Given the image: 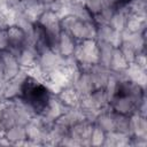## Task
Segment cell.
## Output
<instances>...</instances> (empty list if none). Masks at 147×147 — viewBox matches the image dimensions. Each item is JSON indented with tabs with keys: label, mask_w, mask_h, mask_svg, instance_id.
Segmentation results:
<instances>
[{
	"label": "cell",
	"mask_w": 147,
	"mask_h": 147,
	"mask_svg": "<svg viewBox=\"0 0 147 147\" xmlns=\"http://www.w3.org/2000/svg\"><path fill=\"white\" fill-rule=\"evenodd\" d=\"M122 34V42H125L134 48L137 53L145 51V32H129L126 30H123L121 32Z\"/></svg>",
	"instance_id": "7c38bea8"
},
{
	"label": "cell",
	"mask_w": 147,
	"mask_h": 147,
	"mask_svg": "<svg viewBox=\"0 0 147 147\" xmlns=\"http://www.w3.org/2000/svg\"><path fill=\"white\" fill-rule=\"evenodd\" d=\"M93 125H94L93 123H90L87 121L79 122V123L72 125L71 127H69L68 134L72 139L78 141L80 146H91L90 137H91Z\"/></svg>",
	"instance_id": "277c9868"
},
{
	"label": "cell",
	"mask_w": 147,
	"mask_h": 147,
	"mask_svg": "<svg viewBox=\"0 0 147 147\" xmlns=\"http://www.w3.org/2000/svg\"><path fill=\"white\" fill-rule=\"evenodd\" d=\"M127 64L129 63L126 62V60L122 55L121 51L118 48H115L113 57H111L110 63H109V70L111 72H122V71H124L126 69Z\"/></svg>",
	"instance_id": "7402d4cb"
},
{
	"label": "cell",
	"mask_w": 147,
	"mask_h": 147,
	"mask_svg": "<svg viewBox=\"0 0 147 147\" xmlns=\"http://www.w3.org/2000/svg\"><path fill=\"white\" fill-rule=\"evenodd\" d=\"M78 40H76L70 33L65 31H61L60 38H59V45H57V52L62 56H69L72 55L75 52V48L77 46Z\"/></svg>",
	"instance_id": "9a60e30c"
},
{
	"label": "cell",
	"mask_w": 147,
	"mask_h": 147,
	"mask_svg": "<svg viewBox=\"0 0 147 147\" xmlns=\"http://www.w3.org/2000/svg\"><path fill=\"white\" fill-rule=\"evenodd\" d=\"M131 137L132 136H130V134L121 133L117 131L106 132L103 146H107V147H126V146H130Z\"/></svg>",
	"instance_id": "2e32d148"
},
{
	"label": "cell",
	"mask_w": 147,
	"mask_h": 147,
	"mask_svg": "<svg viewBox=\"0 0 147 147\" xmlns=\"http://www.w3.org/2000/svg\"><path fill=\"white\" fill-rule=\"evenodd\" d=\"M125 30L129 32H145L146 30V17L129 14L126 20Z\"/></svg>",
	"instance_id": "ffe728a7"
},
{
	"label": "cell",
	"mask_w": 147,
	"mask_h": 147,
	"mask_svg": "<svg viewBox=\"0 0 147 147\" xmlns=\"http://www.w3.org/2000/svg\"><path fill=\"white\" fill-rule=\"evenodd\" d=\"M56 96L60 99V101L65 107L79 106V99L80 98L71 86H67V87L61 88L60 92L56 94Z\"/></svg>",
	"instance_id": "e0dca14e"
},
{
	"label": "cell",
	"mask_w": 147,
	"mask_h": 147,
	"mask_svg": "<svg viewBox=\"0 0 147 147\" xmlns=\"http://www.w3.org/2000/svg\"><path fill=\"white\" fill-rule=\"evenodd\" d=\"M126 78L137 84L138 86H140L141 88L145 90L146 87V83H147V74H146V69L139 67L138 64H136L134 62H131L127 64L126 69L124 70Z\"/></svg>",
	"instance_id": "30bf717a"
},
{
	"label": "cell",
	"mask_w": 147,
	"mask_h": 147,
	"mask_svg": "<svg viewBox=\"0 0 147 147\" xmlns=\"http://www.w3.org/2000/svg\"><path fill=\"white\" fill-rule=\"evenodd\" d=\"M88 72H90V76H91V79H92V83H93V86L95 90L105 88V86L108 82V78L111 74L109 68L103 67L99 63L93 64Z\"/></svg>",
	"instance_id": "9c48e42d"
},
{
	"label": "cell",
	"mask_w": 147,
	"mask_h": 147,
	"mask_svg": "<svg viewBox=\"0 0 147 147\" xmlns=\"http://www.w3.org/2000/svg\"><path fill=\"white\" fill-rule=\"evenodd\" d=\"M130 146H133V147H146L147 146V138L131 137Z\"/></svg>",
	"instance_id": "f546056e"
},
{
	"label": "cell",
	"mask_w": 147,
	"mask_h": 147,
	"mask_svg": "<svg viewBox=\"0 0 147 147\" xmlns=\"http://www.w3.org/2000/svg\"><path fill=\"white\" fill-rule=\"evenodd\" d=\"M115 11V8L108 7V8H103L100 13L93 15V22L96 25H102V24H109V21L113 16Z\"/></svg>",
	"instance_id": "484cf974"
},
{
	"label": "cell",
	"mask_w": 147,
	"mask_h": 147,
	"mask_svg": "<svg viewBox=\"0 0 147 147\" xmlns=\"http://www.w3.org/2000/svg\"><path fill=\"white\" fill-rule=\"evenodd\" d=\"M60 25L62 31L70 33L78 41L85 39H95L96 24L93 21L84 22L72 15H65L60 18Z\"/></svg>",
	"instance_id": "6da1fadb"
},
{
	"label": "cell",
	"mask_w": 147,
	"mask_h": 147,
	"mask_svg": "<svg viewBox=\"0 0 147 147\" xmlns=\"http://www.w3.org/2000/svg\"><path fill=\"white\" fill-rule=\"evenodd\" d=\"M110 108L113 111L117 114H123V115H132L137 110V103L136 101L127 94L118 93L109 103Z\"/></svg>",
	"instance_id": "3957f363"
},
{
	"label": "cell",
	"mask_w": 147,
	"mask_h": 147,
	"mask_svg": "<svg viewBox=\"0 0 147 147\" xmlns=\"http://www.w3.org/2000/svg\"><path fill=\"white\" fill-rule=\"evenodd\" d=\"M130 127L132 137L147 138V119L146 116H142L138 113L130 115Z\"/></svg>",
	"instance_id": "4fadbf2b"
},
{
	"label": "cell",
	"mask_w": 147,
	"mask_h": 147,
	"mask_svg": "<svg viewBox=\"0 0 147 147\" xmlns=\"http://www.w3.org/2000/svg\"><path fill=\"white\" fill-rule=\"evenodd\" d=\"M126 6L130 14L146 17V0H130L129 2H126Z\"/></svg>",
	"instance_id": "d4e9b609"
},
{
	"label": "cell",
	"mask_w": 147,
	"mask_h": 147,
	"mask_svg": "<svg viewBox=\"0 0 147 147\" xmlns=\"http://www.w3.org/2000/svg\"><path fill=\"white\" fill-rule=\"evenodd\" d=\"M98 47H99V64L109 68L110 60L113 57L115 47L110 45L109 42H103V41H98Z\"/></svg>",
	"instance_id": "ac0fdd59"
},
{
	"label": "cell",
	"mask_w": 147,
	"mask_h": 147,
	"mask_svg": "<svg viewBox=\"0 0 147 147\" xmlns=\"http://www.w3.org/2000/svg\"><path fill=\"white\" fill-rule=\"evenodd\" d=\"M13 146H16L17 142L23 141L26 139V132H25V127L23 125H14L9 129H7L5 131L3 134Z\"/></svg>",
	"instance_id": "d6986e66"
},
{
	"label": "cell",
	"mask_w": 147,
	"mask_h": 147,
	"mask_svg": "<svg viewBox=\"0 0 147 147\" xmlns=\"http://www.w3.org/2000/svg\"><path fill=\"white\" fill-rule=\"evenodd\" d=\"M71 87L76 91V93L79 95V98L85 96L95 90L93 86L90 72H79V75L74 80Z\"/></svg>",
	"instance_id": "8fae6325"
},
{
	"label": "cell",
	"mask_w": 147,
	"mask_h": 147,
	"mask_svg": "<svg viewBox=\"0 0 147 147\" xmlns=\"http://www.w3.org/2000/svg\"><path fill=\"white\" fill-rule=\"evenodd\" d=\"M7 32L9 38V48L7 51L13 53L17 57L22 47L26 44V36L24 31L17 25H9L7 28Z\"/></svg>",
	"instance_id": "5b68a950"
},
{
	"label": "cell",
	"mask_w": 147,
	"mask_h": 147,
	"mask_svg": "<svg viewBox=\"0 0 147 147\" xmlns=\"http://www.w3.org/2000/svg\"><path fill=\"white\" fill-rule=\"evenodd\" d=\"M105 138H106V132L94 124L93 129H92V132H91V137H90L91 146H95V147L103 146Z\"/></svg>",
	"instance_id": "4316f807"
},
{
	"label": "cell",
	"mask_w": 147,
	"mask_h": 147,
	"mask_svg": "<svg viewBox=\"0 0 147 147\" xmlns=\"http://www.w3.org/2000/svg\"><path fill=\"white\" fill-rule=\"evenodd\" d=\"M0 60L2 63L5 78L7 80L14 78L21 71V65L18 63V59L9 51L0 52Z\"/></svg>",
	"instance_id": "8992f818"
},
{
	"label": "cell",
	"mask_w": 147,
	"mask_h": 147,
	"mask_svg": "<svg viewBox=\"0 0 147 147\" xmlns=\"http://www.w3.org/2000/svg\"><path fill=\"white\" fill-rule=\"evenodd\" d=\"M115 113V111H114ZM114 131L130 134L131 136V127H130V116L123 114H114Z\"/></svg>",
	"instance_id": "44dd1931"
},
{
	"label": "cell",
	"mask_w": 147,
	"mask_h": 147,
	"mask_svg": "<svg viewBox=\"0 0 147 147\" xmlns=\"http://www.w3.org/2000/svg\"><path fill=\"white\" fill-rule=\"evenodd\" d=\"M129 10H127V6L126 3L122 2L119 3L116 8H115V11L109 21V26L115 30V31H118V32H122L123 30H125V25H126V20H127V16H129Z\"/></svg>",
	"instance_id": "ba28073f"
},
{
	"label": "cell",
	"mask_w": 147,
	"mask_h": 147,
	"mask_svg": "<svg viewBox=\"0 0 147 147\" xmlns=\"http://www.w3.org/2000/svg\"><path fill=\"white\" fill-rule=\"evenodd\" d=\"M63 60H64V56H62L60 53L47 48L39 53L37 65L46 77L47 74L63 67Z\"/></svg>",
	"instance_id": "7a4b0ae2"
},
{
	"label": "cell",
	"mask_w": 147,
	"mask_h": 147,
	"mask_svg": "<svg viewBox=\"0 0 147 147\" xmlns=\"http://www.w3.org/2000/svg\"><path fill=\"white\" fill-rule=\"evenodd\" d=\"M39 53L33 45H24L17 56L21 69H29L37 64Z\"/></svg>",
	"instance_id": "52a82bcc"
},
{
	"label": "cell",
	"mask_w": 147,
	"mask_h": 147,
	"mask_svg": "<svg viewBox=\"0 0 147 147\" xmlns=\"http://www.w3.org/2000/svg\"><path fill=\"white\" fill-rule=\"evenodd\" d=\"M118 49L121 51L122 55L124 56V59L126 60L127 63H131V62L134 61V57H136V55H137V52L134 51L133 47H131L130 45H127V44H125V42H122L121 46L118 47Z\"/></svg>",
	"instance_id": "83f0119b"
},
{
	"label": "cell",
	"mask_w": 147,
	"mask_h": 147,
	"mask_svg": "<svg viewBox=\"0 0 147 147\" xmlns=\"http://www.w3.org/2000/svg\"><path fill=\"white\" fill-rule=\"evenodd\" d=\"M136 64H138L139 67L146 69V55H145V51L142 52H139L137 53L136 57H134V61H133Z\"/></svg>",
	"instance_id": "4dcf8cb0"
},
{
	"label": "cell",
	"mask_w": 147,
	"mask_h": 147,
	"mask_svg": "<svg viewBox=\"0 0 147 147\" xmlns=\"http://www.w3.org/2000/svg\"><path fill=\"white\" fill-rule=\"evenodd\" d=\"M114 33H115V30H113L108 24L96 25L95 40L96 41H103V42H109L110 44L111 42V39L114 37Z\"/></svg>",
	"instance_id": "cb8c5ba5"
},
{
	"label": "cell",
	"mask_w": 147,
	"mask_h": 147,
	"mask_svg": "<svg viewBox=\"0 0 147 147\" xmlns=\"http://www.w3.org/2000/svg\"><path fill=\"white\" fill-rule=\"evenodd\" d=\"M9 48V38H8V32L7 29L0 30V52L7 51Z\"/></svg>",
	"instance_id": "f1b7e54d"
},
{
	"label": "cell",
	"mask_w": 147,
	"mask_h": 147,
	"mask_svg": "<svg viewBox=\"0 0 147 147\" xmlns=\"http://www.w3.org/2000/svg\"><path fill=\"white\" fill-rule=\"evenodd\" d=\"M119 85H121L119 79L117 78V76L114 72H111L110 76H109V78H108V82H107V84H106V86L103 88L109 103L118 94V92H119Z\"/></svg>",
	"instance_id": "603a6c76"
},
{
	"label": "cell",
	"mask_w": 147,
	"mask_h": 147,
	"mask_svg": "<svg viewBox=\"0 0 147 147\" xmlns=\"http://www.w3.org/2000/svg\"><path fill=\"white\" fill-rule=\"evenodd\" d=\"M114 114L115 113L111 110L110 106L101 109L95 117L94 124L102 129L105 132L114 131Z\"/></svg>",
	"instance_id": "5bb4252c"
}]
</instances>
